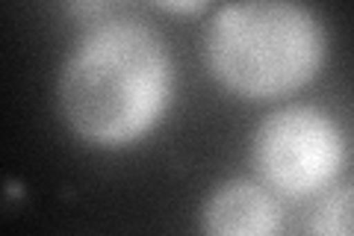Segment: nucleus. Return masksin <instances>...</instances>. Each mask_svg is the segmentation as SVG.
Segmentation results:
<instances>
[{"label": "nucleus", "mask_w": 354, "mask_h": 236, "mask_svg": "<svg viewBox=\"0 0 354 236\" xmlns=\"http://www.w3.org/2000/svg\"><path fill=\"white\" fill-rule=\"evenodd\" d=\"M174 89L171 51L139 21H109L74 44L59 74V112L104 151L136 145L160 125Z\"/></svg>", "instance_id": "1"}, {"label": "nucleus", "mask_w": 354, "mask_h": 236, "mask_svg": "<svg viewBox=\"0 0 354 236\" xmlns=\"http://www.w3.org/2000/svg\"><path fill=\"white\" fill-rule=\"evenodd\" d=\"M328 53L313 9L298 0H234L204 33L209 74L239 98L272 100L307 86Z\"/></svg>", "instance_id": "2"}, {"label": "nucleus", "mask_w": 354, "mask_h": 236, "mask_svg": "<svg viewBox=\"0 0 354 236\" xmlns=\"http://www.w3.org/2000/svg\"><path fill=\"white\" fill-rule=\"evenodd\" d=\"M251 160L263 183L286 198H307L325 189L346 160L339 125L319 107L292 104L254 130Z\"/></svg>", "instance_id": "3"}, {"label": "nucleus", "mask_w": 354, "mask_h": 236, "mask_svg": "<svg viewBox=\"0 0 354 236\" xmlns=\"http://www.w3.org/2000/svg\"><path fill=\"white\" fill-rule=\"evenodd\" d=\"M278 204L251 181H227L207 195L201 224L216 236H266L278 230Z\"/></svg>", "instance_id": "4"}, {"label": "nucleus", "mask_w": 354, "mask_h": 236, "mask_svg": "<svg viewBox=\"0 0 354 236\" xmlns=\"http://www.w3.org/2000/svg\"><path fill=\"white\" fill-rule=\"evenodd\" d=\"M313 233H325V236H351L354 233V186H346L339 192L328 195L322 201V207L316 210Z\"/></svg>", "instance_id": "5"}, {"label": "nucleus", "mask_w": 354, "mask_h": 236, "mask_svg": "<svg viewBox=\"0 0 354 236\" xmlns=\"http://www.w3.org/2000/svg\"><path fill=\"white\" fill-rule=\"evenodd\" d=\"M153 3L171 15H195L209 6V0H153Z\"/></svg>", "instance_id": "6"}]
</instances>
